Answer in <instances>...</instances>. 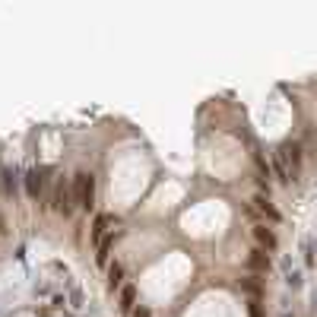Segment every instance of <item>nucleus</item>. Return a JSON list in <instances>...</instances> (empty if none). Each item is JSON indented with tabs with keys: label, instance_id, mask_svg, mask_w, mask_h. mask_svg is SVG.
Instances as JSON below:
<instances>
[{
	"label": "nucleus",
	"instance_id": "obj_1",
	"mask_svg": "<svg viewBox=\"0 0 317 317\" xmlns=\"http://www.w3.org/2000/svg\"><path fill=\"white\" fill-rule=\"evenodd\" d=\"M70 181H73V197H76V206L89 213V209L96 206V178H92V171H83V168H79Z\"/></svg>",
	"mask_w": 317,
	"mask_h": 317
},
{
	"label": "nucleus",
	"instance_id": "obj_2",
	"mask_svg": "<svg viewBox=\"0 0 317 317\" xmlns=\"http://www.w3.org/2000/svg\"><path fill=\"white\" fill-rule=\"evenodd\" d=\"M51 206H54V213H61V216H70L76 209V197H73V181L70 178H57L54 181V191H51Z\"/></svg>",
	"mask_w": 317,
	"mask_h": 317
},
{
	"label": "nucleus",
	"instance_id": "obj_3",
	"mask_svg": "<svg viewBox=\"0 0 317 317\" xmlns=\"http://www.w3.org/2000/svg\"><path fill=\"white\" fill-rule=\"evenodd\" d=\"M22 181H26L29 200H41V197H44V184H48V168H29Z\"/></svg>",
	"mask_w": 317,
	"mask_h": 317
},
{
	"label": "nucleus",
	"instance_id": "obj_4",
	"mask_svg": "<svg viewBox=\"0 0 317 317\" xmlns=\"http://www.w3.org/2000/svg\"><path fill=\"white\" fill-rule=\"evenodd\" d=\"M279 152H283L286 165L292 171V181H298V174H301V146L295 143V140H286V143H279Z\"/></svg>",
	"mask_w": 317,
	"mask_h": 317
},
{
	"label": "nucleus",
	"instance_id": "obj_5",
	"mask_svg": "<svg viewBox=\"0 0 317 317\" xmlns=\"http://www.w3.org/2000/svg\"><path fill=\"white\" fill-rule=\"evenodd\" d=\"M251 235H254V241L260 244V251H263V248H266V251H276V248H279V241H276V232L269 229L266 222H254Z\"/></svg>",
	"mask_w": 317,
	"mask_h": 317
},
{
	"label": "nucleus",
	"instance_id": "obj_6",
	"mask_svg": "<svg viewBox=\"0 0 317 317\" xmlns=\"http://www.w3.org/2000/svg\"><path fill=\"white\" fill-rule=\"evenodd\" d=\"M244 266H248V269H254V273H263V276H266L273 263H269V254H266V251L254 248V251L248 254V260H244Z\"/></svg>",
	"mask_w": 317,
	"mask_h": 317
},
{
	"label": "nucleus",
	"instance_id": "obj_7",
	"mask_svg": "<svg viewBox=\"0 0 317 317\" xmlns=\"http://www.w3.org/2000/svg\"><path fill=\"white\" fill-rule=\"evenodd\" d=\"M254 209H257L260 216H266L269 222H279V219H283V216H279V209L269 203V197H263V194H257V197H254Z\"/></svg>",
	"mask_w": 317,
	"mask_h": 317
},
{
	"label": "nucleus",
	"instance_id": "obj_8",
	"mask_svg": "<svg viewBox=\"0 0 317 317\" xmlns=\"http://www.w3.org/2000/svg\"><path fill=\"white\" fill-rule=\"evenodd\" d=\"M273 165H276L279 181H283V184H292V171H289V165H286V159H283V152H279V146H276V152H273Z\"/></svg>",
	"mask_w": 317,
	"mask_h": 317
},
{
	"label": "nucleus",
	"instance_id": "obj_9",
	"mask_svg": "<svg viewBox=\"0 0 317 317\" xmlns=\"http://www.w3.org/2000/svg\"><path fill=\"white\" fill-rule=\"evenodd\" d=\"M121 283H124V266H121V263H111V266H108V289H111V292L121 289Z\"/></svg>",
	"mask_w": 317,
	"mask_h": 317
},
{
	"label": "nucleus",
	"instance_id": "obj_10",
	"mask_svg": "<svg viewBox=\"0 0 317 317\" xmlns=\"http://www.w3.org/2000/svg\"><path fill=\"white\" fill-rule=\"evenodd\" d=\"M133 301H137V289H133V286H127V289L121 292V311H133V308H137Z\"/></svg>",
	"mask_w": 317,
	"mask_h": 317
},
{
	"label": "nucleus",
	"instance_id": "obj_11",
	"mask_svg": "<svg viewBox=\"0 0 317 317\" xmlns=\"http://www.w3.org/2000/svg\"><path fill=\"white\" fill-rule=\"evenodd\" d=\"M111 222H114L111 216H99V219H96V229H92V238H96V241H102V235H105V229H108Z\"/></svg>",
	"mask_w": 317,
	"mask_h": 317
},
{
	"label": "nucleus",
	"instance_id": "obj_12",
	"mask_svg": "<svg viewBox=\"0 0 317 317\" xmlns=\"http://www.w3.org/2000/svg\"><path fill=\"white\" fill-rule=\"evenodd\" d=\"M114 238H117V235H108V238H105V241L99 244V263H108V251H111Z\"/></svg>",
	"mask_w": 317,
	"mask_h": 317
},
{
	"label": "nucleus",
	"instance_id": "obj_13",
	"mask_svg": "<svg viewBox=\"0 0 317 317\" xmlns=\"http://www.w3.org/2000/svg\"><path fill=\"white\" fill-rule=\"evenodd\" d=\"M241 289L244 292H248V295L257 301V298H260V283H254V279H241Z\"/></svg>",
	"mask_w": 317,
	"mask_h": 317
},
{
	"label": "nucleus",
	"instance_id": "obj_14",
	"mask_svg": "<svg viewBox=\"0 0 317 317\" xmlns=\"http://www.w3.org/2000/svg\"><path fill=\"white\" fill-rule=\"evenodd\" d=\"M4 184H7V194H16V171L13 168L4 171Z\"/></svg>",
	"mask_w": 317,
	"mask_h": 317
},
{
	"label": "nucleus",
	"instance_id": "obj_15",
	"mask_svg": "<svg viewBox=\"0 0 317 317\" xmlns=\"http://www.w3.org/2000/svg\"><path fill=\"white\" fill-rule=\"evenodd\" d=\"M286 283H289L292 289H298V286H301V273H292V269L286 266Z\"/></svg>",
	"mask_w": 317,
	"mask_h": 317
},
{
	"label": "nucleus",
	"instance_id": "obj_16",
	"mask_svg": "<svg viewBox=\"0 0 317 317\" xmlns=\"http://www.w3.org/2000/svg\"><path fill=\"white\" fill-rule=\"evenodd\" d=\"M133 317H152V311L146 308V304H140V308H133Z\"/></svg>",
	"mask_w": 317,
	"mask_h": 317
},
{
	"label": "nucleus",
	"instance_id": "obj_17",
	"mask_svg": "<svg viewBox=\"0 0 317 317\" xmlns=\"http://www.w3.org/2000/svg\"><path fill=\"white\" fill-rule=\"evenodd\" d=\"M7 232V222H4V216H0V235H4Z\"/></svg>",
	"mask_w": 317,
	"mask_h": 317
},
{
	"label": "nucleus",
	"instance_id": "obj_18",
	"mask_svg": "<svg viewBox=\"0 0 317 317\" xmlns=\"http://www.w3.org/2000/svg\"><path fill=\"white\" fill-rule=\"evenodd\" d=\"M283 317H292V314H283Z\"/></svg>",
	"mask_w": 317,
	"mask_h": 317
},
{
	"label": "nucleus",
	"instance_id": "obj_19",
	"mask_svg": "<svg viewBox=\"0 0 317 317\" xmlns=\"http://www.w3.org/2000/svg\"><path fill=\"white\" fill-rule=\"evenodd\" d=\"M314 301H317V298H314Z\"/></svg>",
	"mask_w": 317,
	"mask_h": 317
}]
</instances>
